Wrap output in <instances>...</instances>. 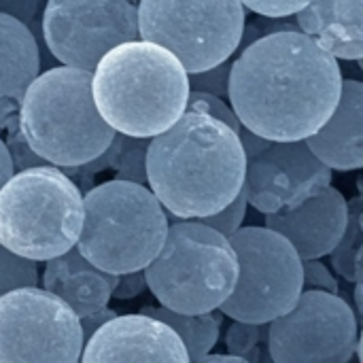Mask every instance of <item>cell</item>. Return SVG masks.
<instances>
[{
  "label": "cell",
  "instance_id": "cell-1",
  "mask_svg": "<svg viewBox=\"0 0 363 363\" xmlns=\"http://www.w3.org/2000/svg\"><path fill=\"white\" fill-rule=\"evenodd\" d=\"M342 83L336 57L287 32L264 36L234 60L228 98L242 128L270 143H300L332 119Z\"/></svg>",
  "mask_w": 363,
  "mask_h": 363
},
{
  "label": "cell",
  "instance_id": "cell-2",
  "mask_svg": "<svg viewBox=\"0 0 363 363\" xmlns=\"http://www.w3.org/2000/svg\"><path fill=\"white\" fill-rule=\"evenodd\" d=\"M147 177L164 211L179 221H200L242 194L247 155L232 128L187 111L177 125L151 140Z\"/></svg>",
  "mask_w": 363,
  "mask_h": 363
},
{
  "label": "cell",
  "instance_id": "cell-3",
  "mask_svg": "<svg viewBox=\"0 0 363 363\" xmlns=\"http://www.w3.org/2000/svg\"><path fill=\"white\" fill-rule=\"evenodd\" d=\"M91 94L100 117L121 136L153 140L187 113L189 74L164 47L134 40L102 57Z\"/></svg>",
  "mask_w": 363,
  "mask_h": 363
},
{
  "label": "cell",
  "instance_id": "cell-4",
  "mask_svg": "<svg viewBox=\"0 0 363 363\" xmlns=\"http://www.w3.org/2000/svg\"><path fill=\"white\" fill-rule=\"evenodd\" d=\"M94 74L53 66L28 87L19 108V130L28 147L55 168H79L98 160L117 132L100 117Z\"/></svg>",
  "mask_w": 363,
  "mask_h": 363
},
{
  "label": "cell",
  "instance_id": "cell-5",
  "mask_svg": "<svg viewBox=\"0 0 363 363\" xmlns=\"http://www.w3.org/2000/svg\"><path fill=\"white\" fill-rule=\"evenodd\" d=\"M168 230V215L149 187L113 179L85 194L77 249L98 270L123 277L151 266Z\"/></svg>",
  "mask_w": 363,
  "mask_h": 363
},
{
  "label": "cell",
  "instance_id": "cell-6",
  "mask_svg": "<svg viewBox=\"0 0 363 363\" xmlns=\"http://www.w3.org/2000/svg\"><path fill=\"white\" fill-rule=\"evenodd\" d=\"M83 230V194L55 166L13 174L0 189V245L28 262L72 251Z\"/></svg>",
  "mask_w": 363,
  "mask_h": 363
},
{
  "label": "cell",
  "instance_id": "cell-7",
  "mask_svg": "<svg viewBox=\"0 0 363 363\" xmlns=\"http://www.w3.org/2000/svg\"><path fill=\"white\" fill-rule=\"evenodd\" d=\"M145 277L147 289L162 308L179 315H211L236 289L238 257L225 236L200 221H174Z\"/></svg>",
  "mask_w": 363,
  "mask_h": 363
},
{
  "label": "cell",
  "instance_id": "cell-8",
  "mask_svg": "<svg viewBox=\"0 0 363 363\" xmlns=\"http://www.w3.org/2000/svg\"><path fill=\"white\" fill-rule=\"evenodd\" d=\"M245 19L247 9L238 0H143L138 4L140 40L170 51L187 74L230 62L240 47Z\"/></svg>",
  "mask_w": 363,
  "mask_h": 363
},
{
  "label": "cell",
  "instance_id": "cell-9",
  "mask_svg": "<svg viewBox=\"0 0 363 363\" xmlns=\"http://www.w3.org/2000/svg\"><path fill=\"white\" fill-rule=\"evenodd\" d=\"M230 245L238 257V283L219 308L238 323L270 325L294 311L304 294V262L268 228H242Z\"/></svg>",
  "mask_w": 363,
  "mask_h": 363
},
{
  "label": "cell",
  "instance_id": "cell-10",
  "mask_svg": "<svg viewBox=\"0 0 363 363\" xmlns=\"http://www.w3.org/2000/svg\"><path fill=\"white\" fill-rule=\"evenodd\" d=\"M43 40L68 68L96 72L106 53L140 40L138 4L125 0H49L40 17Z\"/></svg>",
  "mask_w": 363,
  "mask_h": 363
},
{
  "label": "cell",
  "instance_id": "cell-11",
  "mask_svg": "<svg viewBox=\"0 0 363 363\" xmlns=\"http://www.w3.org/2000/svg\"><path fill=\"white\" fill-rule=\"evenodd\" d=\"M81 319L53 294L23 287L0 298V363H79Z\"/></svg>",
  "mask_w": 363,
  "mask_h": 363
},
{
  "label": "cell",
  "instance_id": "cell-12",
  "mask_svg": "<svg viewBox=\"0 0 363 363\" xmlns=\"http://www.w3.org/2000/svg\"><path fill=\"white\" fill-rule=\"evenodd\" d=\"M266 345L274 363H351L357 319L340 296L304 291L291 313L268 325Z\"/></svg>",
  "mask_w": 363,
  "mask_h": 363
},
{
  "label": "cell",
  "instance_id": "cell-13",
  "mask_svg": "<svg viewBox=\"0 0 363 363\" xmlns=\"http://www.w3.org/2000/svg\"><path fill=\"white\" fill-rule=\"evenodd\" d=\"M332 185V170L311 151L306 140L270 143L247 160L242 194L257 213H289Z\"/></svg>",
  "mask_w": 363,
  "mask_h": 363
},
{
  "label": "cell",
  "instance_id": "cell-14",
  "mask_svg": "<svg viewBox=\"0 0 363 363\" xmlns=\"http://www.w3.org/2000/svg\"><path fill=\"white\" fill-rule=\"evenodd\" d=\"M79 363H191L181 338L145 315H119L85 345Z\"/></svg>",
  "mask_w": 363,
  "mask_h": 363
},
{
  "label": "cell",
  "instance_id": "cell-15",
  "mask_svg": "<svg viewBox=\"0 0 363 363\" xmlns=\"http://www.w3.org/2000/svg\"><path fill=\"white\" fill-rule=\"evenodd\" d=\"M347 223L349 202L332 185L289 213L266 217V228L281 234L302 262H319L332 255L347 232Z\"/></svg>",
  "mask_w": 363,
  "mask_h": 363
},
{
  "label": "cell",
  "instance_id": "cell-16",
  "mask_svg": "<svg viewBox=\"0 0 363 363\" xmlns=\"http://www.w3.org/2000/svg\"><path fill=\"white\" fill-rule=\"evenodd\" d=\"M40 77V49L28 26L0 13V130L19 117L28 87Z\"/></svg>",
  "mask_w": 363,
  "mask_h": 363
},
{
  "label": "cell",
  "instance_id": "cell-17",
  "mask_svg": "<svg viewBox=\"0 0 363 363\" xmlns=\"http://www.w3.org/2000/svg\"><path fill=\"white\" fill-rule=\"evenodd\" d=\"M119 283V277L106 274L91 266L74 247L62 257L45 264L43 289L60 298L79 319L108 308V300Z\"/></svg>",
  "mask_w": 363,
  "mask_h": 363
},
{
  "label": "cell",
  "instance_id": "cell-18",
  "mask_svg": "<svg viewBox=\"0 0 363 363\" xmlns=\"http://www.w3.org/2000/svg\"><path fill=\"white\" fill-rule=\"evenodd\" d=\"M330 170L363 168V83L347 79L332 119L306 140Z\"/></svg>",
  "mask_w": 363,
  "mask_h": 363
},
{
  "label": "cell",
  "instance_id": "cell-19",
  "mask_svg": "<svg viewBox=\"0 0 363 363\" xmlns=\"http://www.w3.org/2000/svg\"><path fill=\"white\" fill-rule=\"evenodd\" d=\"M302 34L313 38L336 60H363V2H308L296 17Z\"/></svg>",
  "mask_w": 363,
  "mask_h": 363
},
{
  "label": "cell",
  "instance_id": "cell-20",
  "mask_svg": "<svg viewBox=\"0 0 363 363\" xmlns=\"http://www.w3.org/2000/svg\"><path fill=\"white\" fill-rule=\"evenodd\" d=\"M140 315L151 317L164 325H168L185 345L187 355L191 363H198L211 355L213 347L219 340V317L215 313L211 315H179L162 306H145Z\"/></svg>",
  "mask_w": 363,
  "mask_h": 363
},
{
  "label": "cell",
  "instance_id": "cell-21",
  "mask_svg": "<svg viewBox=\"0 0 363 363\" xmlns=\"http://www.w3.org/2000/svg\"><path fill=\"white\" fill-rule=\"evenodd\" d=\"M362 196L353 198L349 202V223H347V232L340 240V245L334 249L332 253V266L334 270L355 283L357 281V257H359V251H362L363 245V230L362 223H359V211H362Z\"/></svg>",
  "mask_w": 363,
  "mask_h": 363
},
{
  "label": "cell",
  "instance_id": "cell-22",
  "mask_svg": "<svg viewBox=\"0 0 363 363\" xmlns=\"http://www.w3.org/2000/svg\"><path fill=\"white\" fill-rule=\"evenodd\" d=\"M151 140L145 138H121V147L115 160V179L149 187V177H147V155H149Z\"/></svg>",
  "mask_w": 363,
  "mask_h": 363
},
{
  "label": "cell",
  "instance_id": "cell-23",
  "mask_svg": "<svg viewBox=\"0 0 363 363\" xmlns=\"http://www.w3.org/2000/svg\"><path fill=\"white\" fill-rule=\"evenodd\" d=\"M268 342V325H251L234 321L225 332V347L230 355L249 363H259L262 342Z\"/></svg>",
  "mask_w": 363,
  "mask_h": 363
},
{
  "label": "cell",
  "instance_id": "cell-24",
  "mask_svg": "<svg viewBox=\"0 0 363 363\" xmlns=\"http://www.w3.org/2000/svg\"><path fill=\"white\" fill-rule=\"evenodd\" d=\"M38 285V268L34 262L21 259L0 245V298L23 287Z\"/></svg>",
  "mask_w": 363,
  "mask_h": 363
},
{
  "label": "cell",
  "instance_id": "cell-25",
  "mask_svg": "<svg viewBox=\"0 0 363 363\" xmlns=\"http://www.w3.org/2000/svg\"><path fill=\"white\" fill-rule=\"evenodd\" d=\"M4 145H6V149H9V155H11L15 174L26 172V170H32V168L49 166L45 160H40V157L28 147V143H26V138H23V134H21V130H19V117L9 125Z\"/></svg>",
  "mask_w": 363,
  "mask_h": 363
},
{
  "label": "cell",
  "instance_id": "cell-26",
  "mask_svg": "<svg viewBox=\"0 0 363 363\" xmlns=\"http://www.w3.org/2000/svg\"><path fill=\"white\" fill-rule=\"evenodd\" d=\"M187 111H196V113H204V115H211L213 119L225 123L228 128H232L236 134L242 130L234 108L223 102L221 98L217 96H211V94H200V91H191L189 94V102H187Z\"/></svg>",
  "mask_w": 363,
  "mask_h": 363
},
{
  "label": "cell",
  "instance_id": "cell-27",
  "mask_svg": "<svg viewBox=\"0 0 363 363\" xmlns=\"http://www.w3.org/2000/svg\"><path fill=\"white\" fill-rule=\"evenodd\" d=\"M232 66L234 62H223L217 68H211L206 72L189 74V87L191 91L211 94L223 100V96H230V79H232Z\"/></svg>",
  "mask_w": 363,
  "mask_h": 363
},
{
  "label": "cell",
  "instance_id": "cell-28",
  "mask_svg": "<svg viewBox=\"0 0 363 363\" xmlns=\"http://www.w3.org/2000/svg\"><path fill=\"white\" fill-rule=\"evenodd\" d=\"M247 208H249V202H247L245 194H240L228 208H223L221 213H217L213 217L200 219V223L211 228V230H215L217 234H221V236H225L230 240L238 230H242V223H245V217H247Z\"/></svg>",
  "mask_w": 363,
  "mask_h": 363
},
{
  "label": "cell",
  "instance_id": "cell-29",
  "mask_svg": "<svg viewBox=\"0 0 363 363\" xmlns=\"http://www.w3.org/2000/svg\"><path fill=\"white\" fill-rule=\"evenodd\" d=\"M304 291L340 296V285L330 268L321 262H304Z\"/></svg>",
  "mask_w": 363,
  "mask_h": 363
},
{
  "label": "cell",
  "instance_id": "cell-30",
  "mask_svg": "<svg viewBox=\"0 0 363 363\" xmlns=\"http://www.w3.org/2000/svg\"><path fill=\"white\" fill-rule=\"evenodd\" d=\"M242 4L247 11L272 21H285L289 17H298L308 6V2H242Z\"/></svg>",
  "mask_w": 363,
  "mask_h": 363
},
{
  "label": "cell",
  "instance_id": "cell-31",
  "mask_svg": "<svg viewBox=\"0 0 363 363\" xmlns=\"http://www.w3.org/2000/svg\"><path fill=\"white\" fill-rule=\"evenodd\" d=\"M38 2L36 0H0V13L21 21L23 26H32L34 15L38 11Z\"/></svg>",
  "mask_w": 363,
  "mask_h": 363
},
{
  "label": "cell",
  "instance_id": "cell-32",
  "mask_svg": "<svg viewBox=\"0 0 363 363\" xmlns=\"http://www.w3.org/2000/svg\"><path fill=\"white\" fill-rule=\"evenodd\" d=\"M145 289H147L145 270L143 272L123 274V277H119V283H117V287L113 291V298H117V300H132V298H138Z\"/></svg>",
  "mask_w": 363,
  "mask_h": 363
},
{
  "label": "cell",
  "instance_id": "cell-33",
  "mask_svg": "<svg viewBox=\"0 0 363 363\" xmlns=\"http://www.w3.org/2000/svg\"><path fill=\"white\" fill-rule=\"evenodd\" d=\"M119 315L115 313V311H111V308H104V311H100V313H94V315H89V317H85V319H81V332H83V342L87 345L91 338H94V334L96 332H100L106 323H111L113 319H117Z\"/></svg>",
  "mask_w": 363,
  "mask_h": 363
},
{
  "label": "cell",
  "instance_id": "cell-34",
  "mask_svg": "<svg viewBox=\"0 0 363 363\" xmlns=\"http://www.w3.org/2000/svg\"><path fill=\"white\" fill-rule=\"evenodd\" d=\"M238 138H240V145H242V151H245L247 160L259 155V153H262L264 149H268V145H270V140H266V138L253 134V132L247 130V128H242V130L238 132Z\"/></svg>",
  "mask_w": 363,
  "mask_h": 363
},
{
  "label": "cell",
  "instance_id": "cell-35",
  "mask_svg": "<svg viewBox=\"0 0 363 363\" xmlns=\"http://www.w3.org/2000/svg\"><path fill=\"white\" fill-rule=\"evenodd\" d=\"M13 174H15V170H13V162H11L9 149H6L4 140L0 138V189L11 181Z\"/></svg>",
  "mask_w": 363,
  "mask_h": 363
},
{
  "label": "cell",
  "instance_id": "cell-36",
  "mask_svg": "<svg viewBox=\"0 0 363 363\" xmlns=\"http://www.w3.org/2000/svg\"><path fill=\"white\" fill-rule=\"evenodd\" d=\"M264 38V32H262V28L253 21V23H247L245 26V32H242V40H240V47H238V51L242 53V51H247L249 47H253L257 40H262Z\"/></svg>",
  "mask_w": 363,
  "mask_h": 363
},
{
  "label": "cell",
  "instance_id": "cell-37",
  "mask_svg": "<svg viewBox=\"0 0 363 363\" xmlns=\"http://www.w3.org/2000/svg\"><path fill=\"white\" fill-rule=\"evenodd\" d=\"M198 363H249L240 357H234V355H206L204 359H200Z\"/></svg>",
  "mask_w": 363,
  "mask_h": 363
},
{
  "label": "cell",
  "instance_id": "cell-38",
  "mask_svg": "<svg viewBox=\"0 0 363 363\" xmlns=\"http://www.w3.org/2000/svg\"><path fill=\"white\" fill-rule=\"evenodd\" d=\"M355 306H357L359 319H363V272L355 281Z\"/></svg>",
  "mask_w": 363,
  "mask_h": 363
},
{
  "label": "cell",
  "instance_id": "cell-39",
  "mask_svg": "<svg viewBox=\"0 0 363 363\" xmlns=\"http://www.w3.org/2000/svg\"><path fill=\"white\" fill-rule=\"evenodd\" d=\"M359 196L363 198V179H359ZM359 223H362V230H363V200H362V211H359ZM363 272V245H362V251H359V257H357V277Z\"/></svg>",
  "mask_w": 363,
  "mask_h": 363
},
{
  "label": "cell",
  "instance_id": "cell-40",
  "mask_svg": "<svg viewBox=\"0 0 363 363\" xmlns=\"http://www.w3.org/2000/svg\"><path fill=\"white\" fill-rule=\"evenodd\" d=\"M259 363H274L272 355H270V351H268V345H266V349H262V355H259Z\"/></svg>",
  "mask_w": 363,
  "mask_h": 363
},
{
  "label": "cell",
  "instance_id": "cell-41",
  "mask_svg": "<svg viewBox=\"0 0 363 363\" xmlns=\"http://www.w3.org/2000/svg\"><path fill=\"white\" fill-rule=\"evenodd\" d=\"M357 357H359V363H363V328L359 332V345H357Z\"/></svg>",
  "mask_w": 363,
  "mask_h": 363
},
{
  "label": "cell",
  "instance_id": "cell-42",
  "mask_svg": "<svg viewBox=\"0 0 363 363\" xmlns=\"http://www.w3.org/2000/svg\"><path fill=\"white\" fill-rule=\"evenodd\" d=\"M359 68H362V70H363V60H362V62H359Z\"/></svg>",
  "mask_w": 363,
  "mask_h": 363
}]
</instances>
